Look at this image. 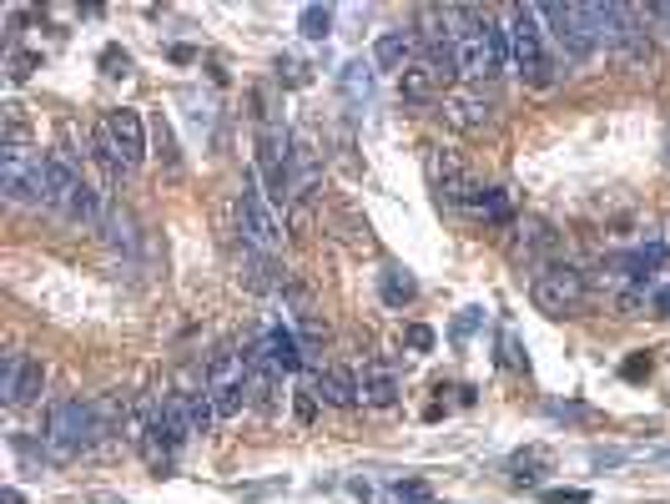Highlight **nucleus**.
Here are the masks:
<instances>
[{
    "label": "nucleus",
    "instance_id": "nucleus-9",
    "mask_svg": "<svg viewBox=\"0 0 670 504\" xmlns=\"http://www.w3.org/2000/svg\"><path fill=\"white\" fill-rule=\"evenodd\" d=\"M207 394H212L217 419H237L247 409V353H232V348H217L212 353V363H207Z\"/></svg>",
    "mask_w": 670,
    "mask_h": 504
},
{
    "label": "nucleus",
    "instance_id": "nucleus-4",
    "mask_svg": "<svg viewBox=\"0 0 670 504\" xmlns=\"http://www.w3.org/2000/svg\"><path fill=\"white\" fill-rule=\"evenodd\" d=\"M509 56L529 86L555 81V61H550V46L540 31V6H509Z\"/></svg>",
    "mask_w": 670,
    "mask_h": 504
},
{
    "label": "nucleus",
    "instance_id": "nucleus-42",
    "mask_svg": "<svg viewBox=\"0 0 670 504\" xmlns=\"http://www.w3.org/2000/svg\"><path fill=\"white\" fill-rule=\"evenodd\" d=\"M655 308H660V313H670V288H665V293L655 298Z\"/></svg>",
    "mask_w": 670,
    "mask_h": 504
},
{
    "label": "nucleus",
    "instance_id": "nucleus-20",
    "mask_svg": "<svg viewBox=\"0 0 670 504\" xmlns=\"http://www.w3.org/2000/svg\"><path fill=\"white\" fill-rule=\"evenodd\" d=\"M242 278H247V288H257V293H278L283 283L273 278V263H267V252H257V247H247L242 242Z\"/></svg>",
    "mask_w": 670,
    "mask_h": 504
},
{
    "label": "nucleus",
    "instance_id": "nucleus-16",
    "mask_svg": "<svg viewBox=\"0 0 670 504\" xmlns=\"http://www.w3.org/2000/svg\"><path fill=\"white\" fill-rule=\"evenodd\" d=\"M414 51H419V36H414V31H383L378 46H373V61H378L383 71H398V76H404V71L414 66Z\"/></svg>",
    "mask_w": 670,
    "mask_h": 504
},
{
    "label": "nucleus",
    "instance_id": "nucleus-12",
    "mask_svg": "<svg viewBox=\"0 0 670 504\" xmlns=\"http://www.w3.org/2000/svg\"><path fill=\"white\" fill-rule=\"evenodd\" d=\"M46 384V363L31 358V353H6V368H0V399H6L11 409L31 404Z\"/></svg>",
    "mask_w": 670,
    "mask_h": 504
},
{
    "label": "nucleus",
    "instance_id": "nucleus-29",
    "mask_svg": "<svg viewBox=\"0 0 670 504\" xmlns=\"http://www.w3.org/2000/svg\"><path fill=\"white\" fill-rule=\"evenodd\" d=\"M499 363H504V368H529V358H524V348H519V333H514V328H504V333H499Z\"/></svg>",
    "mask_w": 670,
    "mask_h": 504
},
{
    "label": "nucleus",
    "instance_id": "nucleus-22",
    "mask_svg": "<svg viewBox=\"0 0 670 504\" xmlns=\"http://www.w3.org/2000/svg\"><path fill=\"white\" fill-rule=\"evenodd\" d=\"M338 81H343V96H348L353 106H368V96H373V76H368L363 61H348Z\"/></svg>",
    "mask_w": 670,
    "mask_h": 504
},
{
    "label": "nucleus",
    "instance_id": "nucleus-30",
    "mask_svg": "<svg viewBox=\"0 0 670 504\" xmlns=\"http://www.w3.org/2000/svg\"><path fill=\"white\" fill-rule=\"evenodd\" d=\"M106 227H111V242H121L126 252L137 247V232H131V212H111V222H106Z\"/></svg>",
    "mask_w": 670,
    "mask_h": 504
},
{
    "label": "nucleus",
    "instance_id": "nucleus-8",
    "mask_svg": "<svg viewBox=\"0 0 670 504\" xmlns=\"http://www.w3.org/2000/svg\"><path fill=\"white\" fill-rule=\"evenodd\" d=\"M540 21L550 26L545 36L565 51V61L570 66H585L590 56H595V26H590V16H585V6H560V0H550V6H540Z\"/></svg>",
    "mask_w": 670,
    "mask_h": 504
},
{
    "label": "nucleus",
    "instance_id": "nucleus-11",
    "mask_svg": "<svg viewBox=\"0 0 670 504\" xmlns=\"http://www.w3.org/2000/svg\"><path fill=\"white\" fill-rule=\"evenodd\" d=\"M257 172L267 177V187H273L278 197L298 192L293 187V142H288L283 126H273V121L257 126Z\"/></svg>",
    "mask_w": 670,
    "mask_h": 504
},
{
    "label": "nucleus",
    "instance_id": "nucleus-40",
    "mask_svg": "<svg viewBox=\"0 0 670 504\" xmlns=\"http://www.w3.org/2000/svg\"><path fill=\"white\" fill-rule=\"evenodd\" d=\"M550 414H555V419H585L580 404H550Z\"/></svg>",
    "mask_w": 670,
    "mask_h": 504
},
{
    "label": "nucleus",
    "instance_id": "nucleus-41",
    "mask_svg": "<svg viewBox=\"0 0 670 504\" xmlns=\"http://www.w3.org/2000/svg\"><path fill=\"white\" fill-rule=\"evenodd\" d=\"M0 504H26V499H21V489H6V494H0Z\"/></svg>",
    "mask_w": 670,
    "mask_h": 504
},
{
    "label": "nucleus",
    "instance_id": "nucleus-14",
    "mask_svg": "<svg viewBox=\"0 0 670 504\" xmlns=\"http://www.w3.org/2000/svg\"><path fill=\"white\" fill-rule=\"evenodd\" d=\"M313 389H318V399L323 404H333V409H353L358 399H363V384H358V373L353 368H323L318 378H313Z\"/></svg>",
    "mask_w": 670,
    "mask_h": 504
},
{
    "label": "nucleus",
    "instance_id": "nucleus-10",
    "mask_svg": "<svg viewBox=\"0 0 670 504\" xmlns=\"http://www.w3.org/2000/svg\"><path fill=\"white\" fill-rule=\"evenodd\" d=\"M51 207H61L71 222H96L101 217V197H96V187L76 172V162L71 157H51Z\"/></svg>",
    "mask_w": 670,
    "mask_h": 504
},
{
    "label": "nucleus",
    "instance_id": "nucleus-26",
    "mask_svg": "<svg viewBox=\"0 0 670 504\" xmlns=\"http://www.w3.org/2000/svg\"><path fill=\"white\" fill-rule=\"evenodd\" d=\"M152 137H157V157H162V167H182V152H177V137H172V126H167V116H157L152 121Z\"/></svg>",
    "mask_w": 670,
    "mask_h": 504
},
{
    "label": "nucleus",
    "instance_id": "nucleus-31",
    "mask_svg": "<svg viewBox=\"0 0 670 504\" xmlns=\"http://www.w3.org/2000/svg\"><path fill=\"white\" fill-rule=\"evenodd\" d=\"M101 71H106V76H131V56H126L121 46H106V51H101Z\"/></svg>",
    "mask_w": 670,
    "mask_h": 504
},
{
    "label": "nucleus",
    "instance_id": "nucleus-36",
    "mask_svg": "<svg viewBox=\"0 0 670 504\" xmlns=\"http://www.w3.org/2000/svg\"><path fill=\"white\" fill-rule=\"evenodd\" d=\"M545 504H590V489H545Z\"/></svg>",
    "mask_w": 670,
    "mask_h": 504
},
{
    "label": "nucleus",
    "instance_id": "nucleus-38",
    "mask_svg": "<svg viewBox=\"0 0 670 504\" xmlns=\"http://www.w3.org/2000/svg\"><path fill=\"white\" fill-rule=\"evenodd\" d=\"M479 318H484V313H479V308H464V313H459V323H454V338H469V333H474V323H479Z\"/></svg>",
    "mask_w": 670,
    "mask_h": 504
},
{
    "label": "nucleus",
    "instance_id": "nucleus-3",
    "mask_svg": "<svg viewBox=\"0 0 670 504\" xmlns=\"http://www.w3.org/2000/svg\"><path fill=\"white\" fill-rule=\"evenodd\" d=\"M504 61H509V31H499L489 11L469 6V26L459 36V71L469 81H489L504 71Z\"/></svg>",
    "mask_w": 670,
    "mask_h": 504
},
{
    "label": "nucleus",
    "instance_id": "nucleus-1",
    "mask_svg": "<svg viewBox=\"0 0 670 504\" xmlns=\"http://www.w3.org/2000/svg\"><path fill=\"white\" fill-rule=\"evenodd\" d=\"M96 152L106 162V172H137L142 157H147V126H142V111H131V106H111L101 111L96 121Z\"/></svg>",
    "mask_w": 670,
    "mask_h": 504
},
{
    "label": "nucleus",
    "instance_id": "nucleus-27",
    "mask_svg": "<svg viewBox=\"0 0 670 504\" xmlns=\"http://www.w3.org/2000/svg\"><path fill=\"white\" fill-rule=\"evenodd\" d=\"M388 494H393L398 504H434V489H429L424 479H393Z\"/></svg>",
    "mask_w": 670,
    "mask_h": 504
},
{
    "label": "nucleus",
    "instance_id": "nucleus-32",
    "mask_svg": "<svg viewBox=\"0 0 670 504\" xmlns=\"http://www.w3.org/2000/svg\"><path fill=\"white\" fill-rule=\"evenodd\" d=\"M293 414H298V424H313L318 419V389H298L293 394Z\"/></svg>",
    "mask_w": 670,
    "mask_h": 504
},
{
    "label": "nucleus",
    "instance_id": "nucleus-39",
    "mask_svg": "<svg viewBox=\"0 0 670 504\" xmlns=\"http://www.w3.org/2000/svg\"><path fill=\"white\" fill-rule=\"evenodd\" d=\"M273 489H283V479H273V484H247V489H237V494H247V499H262V494H273Z\"/></svg>",
    "mask_w": 670,
    "mask_h": 504
},
{
    "label": "nucleus",
    "instance_id": "nucleus-24",
    "mask_svg": "<svg viewBox=\"0 0 670 504\" xmlns=\"http://www.w3.org/2000/svg\"><path fill=\"white\" fill-rule=\"evenodd\" d=\"M509 469H514L519 484H529V479H540V469H550V454H545V449H519V454L509 459Z\"/></svg>",
    "mask_w": 670,
    "mask_h": 504
},
{
    "label": "nucleus",
    "instance_id": "nucleus-17",
    "mask_svg": "<svg viewBox=\"0 0 670 504\" xmlns=\"http://www.w3.org/2000/svg\"><path fill=\"white\" fill-rule=\"evenodd\" d=\"M358 384H363V404H373V409H393L398 404V373H393V363H383V358L368 363Z\"/></svg>",
    "mask_w": 670,
    "mask_h": 504
},
{
    "label": "nucleus",
    "instance_id": "nucleus-34",
    "mask_svg": "<svg viewBox=\"0 0 670 504\" xmlns=\"http://www.w3.org/2000/svg\"><path fill=\"white\" fill-rule=\"evenodd\" d=\"M404 343H409L414 353H429V348H434V328H424V323H409V328H404Z\"/></svg>",
    "mask_w": 670,
    "mask_h": 504
},
{
    "label": "nucleus",
    "instance_id": "nucleus-6",
    "mask_svg": "<svg viewBox=\"0 0 670 504\" xmlns=\"http://www.w3.org/2000/svg\"><path fill=\"white\" fill-rule=\"evenodd\" d=\"M529 298H534V308H540L545 318H575L585 308V298H590V283L570 263H545L540 273H534Z\"/></svg>",
    "mask_w": 670,
    "mask_h": 504
},
{
    "label": "nucleus",
    "instance_id": "nucleus-19",
    "mask_svg": "<svg viewBox=\"0 0 670 504\" xmlns=\"http://www.w3.org/2000/svg\"><path fill=\"white\" fill-rule=\"evenodd\" d=\"M550 247H555V232H550L545 222H529V227H519L509 258H514V263H540V252H550Z\"/></svg>",
    "mask_w": 670,
    "mask_h": 504
},
{
    "label": "nucleus",
    "instance_id": "nucleus-7",
    "mask_svg": "<svg viewBox=\"0 0 670 504\" xmlns=\"http://www.w3.org/2000/svg\"><path fill=\"white\" fill-rule=\"evenodd\" d=\"M237 232L257 252H278L283 247V217L273 212V202H267V192H262L257 177H242V192H237Z\"/></svg>",
    "mask_w": 670,
    "mask_h": 504
},
{
    "label": "nucleus",
    "instance_id": "nucleus-23",
    "mask_svg": "<svg viewBox=\"0 0 670 504\" xmlns=\"http://www.w3.org/2000/svg\"><path fill=\"white\" fill-rule=\"evenodd\" d=\"M474 212H479L484 222H509L514 207H509V192H504V187H484V192L474 197Z\"/></svg>",
    "mask_w": 670,
    "mask_h": 504
},
{
    "label": "nucleus",
    "instance_id": "nucleus-13",
    "mask_svg": "<svg viewBox=\"0 0 670 504\" xmlns=\"http://www.w3.org/2000/svg\"><path fill=\"white\" fill-rule=\"evenodd\" d=\"M444 121L459 126V132H484L494 121V101L484 91H459V96H444Z\"/></svg>",
    "mask_w": 670,
    "mask_h": 504
},
{
    "label": "nucleus",
    "instance_id": "nucleus-25",
    "mask_svg": "<svg viewBox=\"0 0 670 504\" xmlns=\"http://www.w3.org/2000/svg\"><path fill=\"white\" fill-rule=\"evenodd\" d=\"M298 31H303L308 41H328V31H333V11H328V6H303Z\"/></svg>",
    "mask_w": 670,
    "mask_h": 504
},
{
    "label": "nucleus",
    "instance_id": "nucleus-28",
    "mask_svg": "<svg viewBox=\"0 0 670 504\" xmlns=\"http://www.w3.org/2000/svg\"><path fill=\"white\" fill-rule=\"evenodd\" d=\"M41 71V56L36 51H11V61H6V76L11 81H31Z\"/></svg>",
    "mask_w": 670,
    "mask_h": 504
},
{
    "label": "nucleus",
    "instance_id": "nucleus-18",
    "mask_svg": "<svg viewBox=\"0 0 670 504\" xmlns=\"http://www.w3.org/2000/svg\"><path fill=\"white\" fill-rule=\"evenodd\" d=\"M257 348H262V358L273 363L278 373H298V368H303V343H298V333H293V328H273V333H267Z\"/></svg>",
    "mask_w": 670,
    "mask_h": 504
},
{
    "label": "nucleus",
    "instance_id": "nucleus-43",
    "mask_svg": "<svg viewBox=\"0 0 670 504\" xmlns=\"http://www.w3.org/2000/svg\"><path fill=\"white\" fill-rule=\"evenodd\" d=\"M650 16H660V21H670V6H655V11H650Z\"/></svg>",
    "mask_w": 670,
    "mask_h": 504
},
{
    "label": "nucleus",
    "instance_id": "nucleus-2",
    "mask_svg": "<svg viewBox=\"0 0 670 504\" xmlns=\"http://www.w3.org/2000/svg\"><path fill=\"white\" fill-rule=\"evenodd\" d=\"M101 434H106V429H101V414H96V404H86V399H56L51 414H46V449H51L56 464L81 459Z\"/></svg>",
    "mask_w": 670,
    "mask_h": 504
},
{
    "label": "nucleus",
    "instance_id": "nucleus-15",
    "mask_svg": "<svg viewBox=\"0 0 670 504\" xmlns=\"http://www.w3.org/2000/svg\"><path fill=\"white\" fill-rule=\"evenodd\" d=\"M454 76H444L434 61H414L404 76H398V96H404V101H434V96H444V86H449Z\"/></svg>",
    "mask_w": 670,
    "mask_h": 504
},
{
    "label": "nucleus",
    "instance_id": "nucleus-33",
    "mask_svg": "<svg viewBox=\"0 0 670 504\" xmlns=\"http://www.w3.org/2000/svg\"><path fill=\"white\" fill-rule=\"evenodd\" d=\"M650 368H655V358H650V353H630V358L620 363V373L630 378V384H640V378H650Z\"/></svg>",
    "mask_w": 670,
    "mask_h": 504
},
{
    "label": "nucleus",
    "instance_id": "nucleus-5",
    "mask_svg": "<svg viewBox=\"0 0 670 504\" xmlns=\"http://www.w3.org/2000/svg\"><path fill=\"white\" fill-rule=\"evenodd\" d=\"M0 187L11 202H51V157L26 142L0 147Z\"/></svg>",
    "mask_w": 670,
    "mask_h": 504
},
{
    "label": "nucleus",
    "instance_id": "nucleus-37",
    "mask_svg": "<svg viewBox=\"0 0 670 504\" xmlns=\"http://www.w3.org/2000/svg\"><path fill=\"white\" fill-rule=\"evenodd\" d=\"M625 459H630L625 449H590V464H595V469H615V464H625Z\"/></svg>",
    "mask_w": 670,
    "mask_h": 504
},
{
    "label": "nucleus",
    "instance_id": "nucleus-35",
    "mask_svg": "<svg viewBox=\"0 0 670 504\" xmlns=\"http://www.w3.org/2000/svg\"><path fill=\"white\" fill-rule=\"evenodd\" d=\"M6 142H26V111L6 106Z\"/></svg>",
    "mask_w": 670,
    "mask_h": 504
},
{
    "label": "nucleus",
    "instance_id": "nucleus-21",
    "mask_svg": "<svg viewBox=\"0 0 670 504\" xmlns=\"http://www.w3.org/2000/svg\"><path fill=\"white\" fill-rule=\"evenodd\" d=\"M378 288H383V303H388V308H404V303L419 298V283H414L404 268H383V273H378Z\"/></svg>",
    "mask_w": 670,
    "mask_h": 504
}]
</instances>
